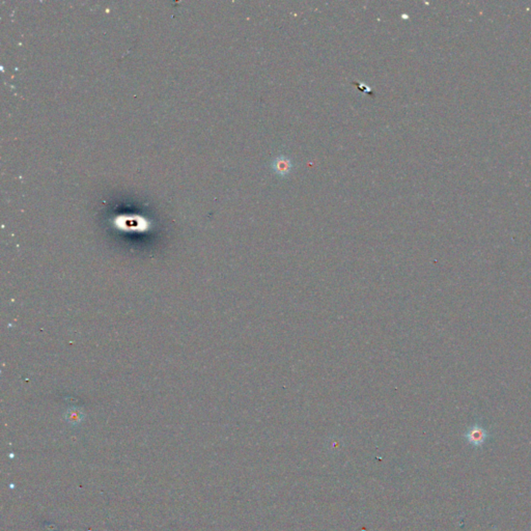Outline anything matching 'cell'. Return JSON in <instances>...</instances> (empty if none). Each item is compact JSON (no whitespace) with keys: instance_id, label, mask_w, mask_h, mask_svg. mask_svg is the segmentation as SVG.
Wrapping results in <instances>:
<instances>
[{"instance_id":"cell-1","label":"cell","mask_w":531,"mask_h":531,"mask_svg":"<svg viewBox=\"0 0 531 531\" xmlns=\"http://www.w3.org/2000/svg\"><path fill=\"white\" fill-rule=\"evenodd\" d=\"M293 162L285 156H279L272 161L271 167L273 171L279 176H287L293 169Z\"/></svg>"},{"instance_id":"cell-2","label":"cell","mask_w":531,"mask_h":531,"mask_svg":"<svg viewBox=\"0 0 531 531\" xmlns=\"http://www.w3.org/2000/svg\"><path fill=\"white\" fill-rule=\"evenodd\" d=\"M465 437L470 444L474 446H481L488 438V433L481 426L474 425L466 433Z\"/></svg>"}]
</instances>
